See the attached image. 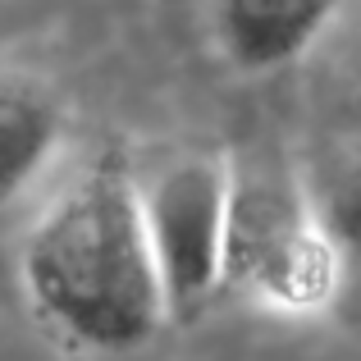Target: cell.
I'll list each match as a JSON object with an SVG mask.
<instances>
[{
    "instance_id": "cell-6",
    "label": "cell",
    "mask_w": 361,
    "mask_h": 361,
    "mask_svg": "<svg viewBox=\"0 0 361 361\" xmlns=\"http://www.w3.org/2000/svg\"><path fill=\"white\" fill-rule=\"evenodd\" d=\"M311 192L343 261H361V147H343L311 174Z\"/></svg>"
},
{
    "instance_id": "cell-4",
    "label": "cell",
    "mask_w": 361,
    "mask_h": 361,
    "mask_svg": "<svg viewBox=\"0 0 361 361\" xmlns=\"http://www.w3.org/2000/svg\"><path fill=\"white\" fill-rule=\"evenodd\" d=\"M348 0H211V42L229 69L265 78L298 64Z\"/></svg>"
},
{
    "instance_id": "cell-5",
    "label": "cell",
    "mask_w": 361,
    "mask_h": 361,
    "mask_svg": "<svg viewBox=\"0 0 361 361\" xmlns=\"http://www.w3.org/2000/svg\"><path fill=\"white\" fill-rule=\"evenodd\" d=\"M69 128L64 97L32 69L0 64V211L23 202L55 165Z\"/></svg>"
},
{
    "instance_id": "cell-3",
    "label": "cell",
    "mask_w": 361,
    "mask_h": 361,
    "mask_svg": "<svg viewBox=\"0 0 361 361\" xmlns=\"http://www.w3.org/2000/svg\"><path fill=\"white\" fill-rule=\"evenodd\" d=\"M137 197L169 325L197 320L224 288L229 156L215 151L160 156L156 165L137 169Z\"/></svg>"
},
{
    "instance_id": "cell-1",
    "label": "cell",
    "mask_w": 361,
    "mask_h": 361,
    "mask_svg": "<svg viewBox=\"0 0 361 361\" xmlns=\"http://www.w3.org/2000/svg\"><path fill=\"white\" fill-rule=\"evenodd\" d=\"M18 283L42 329L73 353L119 357L169 325L123 147L87 156L42 206L18 247Z\"/></svg>"
},
{
    "instance_id": "cell-2",
    "label": "cell",
    "mask_w": 361,
    "mask_h": 361,
    "mask_svg": "<svg viewBox=\"0 0 361 361\" xmlns=\"http://www.w3.org/2000/svg\"><path fill=\"white\" fill-rule=\"evenodd\" d=\"M343 265L311 178L270 151L229 156L224 288L274 316H316L334 302Z\"/></svg>"
}]
</instances>
